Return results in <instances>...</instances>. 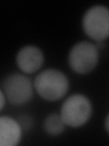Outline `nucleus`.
I'll return each instance as SVG.
<instances>
[{
  "label": "nucleus",
  "instance_id": "obj_1",
  "mask_svg": "<svg viewBox=\"0 0 109 146\" xmlns=\"http://www.w3.org/2000/svg\"><path fill=\"white\" fill-rule=\"evenodd\" d=\"M34 88L41 98L48 102H56L66 94L69 81L62 71L48 68L36 76Z\"/></svg>",
  "mask_w": 109,
  "mask_h": 146
},
{
  "label": "nucleus",
  "instance_id": "obj_5",
  "mask_svg": "<svg viewBox=\"0 0 109 146\" xmlns=\"http://www.w3.org/2000/svg\"><path fill=\"white\" fill-rule=\"evenodd\" d=\"M1 90L9 102L21 106L30 102L33 97V84L24 74L12 73L2 82Z\"/></svg>",
  "mask_w": 109,
  "mask_h": 146
},
{
  "label": "nucleus",
  "instance_id": "obj_6",
  "mask_svg": "<svg viewBox=\"0 0 109 146\" xmlns=\"http://www.w3.org/2000/svg\"><path fill=\"white\" fill-rule=\"evenodd\" d=\"M44 61L45 57L42 50L33 45H27L20 48L16 57L18 68L26 74L36 72L43 66Z\"/></svg>",
  "mask_w": 109,
  "mask_h": 146
},
{
  "label": "nucleus",
  "instance_id": "obj_8",
  "mask_svg": "<svg viewBox=\"0 0 109 146\" xmlns=\"http://www.w3.org/2000/svg\"><path fill=\"white\" fill-rule=\"evenodd\" d=\"M66 126L61 115L57 113H51L47 115L43 123L44 131L51 136H57L63 133Z\"/></svg>",
  "mask_w": 109,
  "mask_h": 146
},
{
  "label": "nucleus",
  "instance_id": "obj_4",
  "mask_svg": "<svg viewBox=\"0 0 109 146\" xmlns=\"http://www.w3.org/2000/svg\"><path fill=\"white\" fill-rule=\"evenodd\" d=\"M85 33L95 41H104L109 38V8L97 5L85 11L82 20Z\"/></svg>",
  "mask_w": 109,
  "mask_h": 146
},
{
  "label": "nucleus",
  "instance_id": "obj_7",
  "mask_svg": "<svg viewBox=\"0 0 109 146\" xmlns=\"http://www.w3.org/2000/svg\"><path fill=\"white\" fill-rule=\"evenodd\" d=\"M22 127L19 122L9 116L0 118V144L1 146H16L22 136Z\"/></svg>",
  "mask_w": 109,
  "mask_h": 146
},
{
  "label": "nucleus",
  "instance_id": "obj_10",
  "mask_svg": "<svg viewBox=\"0 0 109 146\" xmlns=\"http://www.w3.org/2000/svg\"><path fill=\"white\" fill-rule=\"evenodd\" d=\"M0 98H1V102H0V109L3 110L5 104H6V95L2 90H0Z\"/></svg>",
  "mask_w": 109,
  "mask_h": 146
},
{
  "label": "nucleus",
  "instance_id": "obj_9",
  "mask_svg": "<svg viewBox=\"0 0 109 146\" xmlns=\"http://www.w3.org/2000/svg\"><path fill=\"white\" fill-rule=\"evenodd\" d=\"M17 121L19 122L20 126L24 131H28L30 130L32 126H33V119L31 116L26 115V114H22L19 116Z\"/></svg>",
  "mask_w": 109,
  "mask_h": 146
},
{
  "label": "nucleus",
  "instance_id": "obj_2",
  "mask_svg": "<svg viewBox=\"0 0 109 146\" xmlns=\"http://www.w3.org/2000/svg\"><path fill=\"white\" fill-rule=\"evenodd\" d=\"M92 103L83 94H73L64 102L60 115L68 127L77 128L85 125L92 115Z\"/></svg>",
  "mask_w": 109,
  "mask_h": 146
},
{
  "label": "nucleus",
  "instance_id": "obj_3",
  "mask_svg": "<svg viewBox=\"0 0 109 146\" xmlns=\"http://www.w3.org/2000/svg\"><path fill=\"white\" fill-rule=\"evenodd\" d=\"M99 60L97 45L88 41H80L75 44L68 55L69 66L77 74H88L95 70Z\"/></svg>",
  "mask_w": 109,
  "mask_h": 146
},
{
  "label": "nucleus",
  "instance_id": "obj_11",
  "mask_svg": "<svg viewBox=\"0 0 109 146\" xmlns=\"http://www.w3.org/2000/svg\"><path fill=\"white\" fill-rule=\"evenodd\" d=\"M104 127H106V131L109 133V114L106 116V121H104Z\"/></svg>",
  "mask_w": 109,
  "mask_h": 146
}]
</instances>
